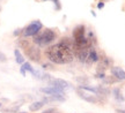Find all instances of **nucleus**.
Wrapping results in <instances>:
<instances>
[{"label": "nucleus", "mask_w": 125, "mask_h": 113, "mask_svg": "<svg viewBox=\"0 0 125 113\" xmlns=\"http://www.w3.org/2000/svg\"><path fill=\"white\" fill-rule=\"evenodd\" d=\"M46 55L49 58L50 61H52L54 63H68L73 60V54L71 52V49L67 47L66 45H64L62 43H58L56 45L51 46L48 52Z\"/></svg>", "instance_id": "1"}, {"label": "nucleus", "mask_w": 125, "mask_h": 113, "mask_svg": "<svg viewBox=\"0 0 125 113\" xmlns=\"http://www.w3.org/2000/svg\"><path fill=\"white\" fill-rule=\"evenodd\" d=\"M54 38H56L54 31L50 30V29H46V30H44L43 32L35 35L34 42L40 46H46V45H49V44H51V43L54 41Z\"/></svg>", "instance_id": "2"}, {"label": "nucleus", "mask_w": 125, "mask_h": 113, "mask_svg": "<svg viewBox=\"0 0 125 113\" xmlns=\"http://www.w3.org/2000/svg\"><path fill=\"white\" fill-rule=\"evenodd\" d=\"M42 92H44L46 95L53 97L56 100H65V97H64V90L59 89V88H56V87H46V88H42L41 89Z\"/></svg>", "instance_id": "3"}, {"label": "nucleus", "mask_w": 125, "mask_h": 113, "mask_svg": "<svg viewBox=\"0 0 125 113\" xmlns=\"http://www.w3.org/2000/svg\"><path fill=\"white\" fill-rule=\"evenodd\" d=\"M41 29H42V23L40 21H34L32 23H30L23 31L24 36H35L38 34Z\"/></svg>", "instance_id": "4"}, {"label": "nucleus", "mask_w": 125, "mask_h": 113, "mask_svg": "<svg viewBox=\"0 0 125 113\" xmlns=\"http://www.w3.org/2000/svg\"><path fill=\"white\" fill-rule=\"evenodd\" d=\"M50 84L52 87L59 88V89H62V90L68 89V88L71 87V84H70L68 82L65 81V80H62V78H53V80H50Z\"/></svg>", "instance_id": "5"}, {"label": "nucleus", "mask_w": 125, "mask_h": 113, "mask_svg": "<svg viewBox=\"0 0 125 113\" xmlns=\"http://www.w3.org/2000/svg\"><path fill=\"white\" fill-rule=\"evenodd\" d=\"M111 72H112V74H114V76L115 77H117L118 80H125V72L122 69V68H119V67H114L111 69Z\"/></svg>", "instance_id": "6"}, {"label": "nucleus", "mask_w": 125, "mask_h": 113, "mask_svg": "<svg viewBox=\"0 0 125 113\" xmlns=\"http://www.w3.org/2000/svg\"><path fill=\"white\" fill-rule=\"evenodd\" d=\"M98 61V55L96 53V51L94 49H89V53H88V57H87V62L88 63H93Z\"/></svg>", "instance_id": "7"}, {"label": "nucleus", "mask_w": 125, "mask_h": 113, "mask_svg": "<svg viewBox=\"0 0 125 113\" xmlns=\"http://www.w3.org/2000/svg\"><path fill=\"white\" fill-rule=\"evenodd\" d=\"M79 96H80L82 99H85L87 100V102H90V103H95L96 102V99L94 98L93 96H88V95H86L85 92H83V90H81V89H79Z\"/></svg>", "instance_id": "8"}, {"label": "nucleus", "mask_w": 125, "mask_h": 113, "mask_svg": "<svg viewBox=\"0 0 125 113\" xmlns=\"http://www.w3.org/2000/svg\"><path fill=\"white\" fill-rule=\"evenodd\" d=\"M43 105H44L43 102H34V103L29 106V110L32 111V112H36V111H38V110L42 109V107H43Z\"/></svg>", "instance_id": "9"}, {"label": "nucleus", "mask_w": 125, "mask_h": 113, "mask_svg": "<svg viewBox=\"0 0 125 113\" xmlns=\"http://www.w3.org/2000/svg\"><path fill=\"white\" fill-rule=\"evenodd\" d=\"M14 55H15V60H16L18 63H24V58H23V55L21 54V52L19 50L14 51Z\"/></svg>", "instance_id": "10"}, {"label": "nucleus", "mask_w": 125, "mask_h": 113, "mask_svg": "<svg viewBox=\"0 0 125 113\" xmlns=\"http://www.w3.org/2000/svg\"><path fill=\"white\" fill-rule=\"evenodd\" d=\"M22 68L24 69V70H28V72H30L31 74H34V69H32V67L30 66V63L29 62H24V63H22Z\"/></svg>", "instance_id": "11"}, {"label": "nucleus", "mask_w": 125, "mask_h": 113, "mask_svg": "<svg viewBox=\"0 0 125 113\" xmlns=\"http://www.w3.org/2000/svg\"><path fill=\"white\" fill-rule=\"evenodd\" d=\"M114 92H115V95H116V98H118L119 100H123V99H124V98L122 97V95L119 94V90H118V89H115V90H114Z\"/></svg>", "instance_id": "12"}, {"label": "nucleus", "mask_w": 125, "mask_h": 113, "mask_svg": "<svg viewBox=\"0 0 125 113\" xmlns=\"http://www.w3.org/2000/svg\"><path fill=\"white\" fill-rule=\"evenodd\" d=\"M103 7H104V2H103V1H100V2L97 4V8L98 9H102Z\"/></svg>", "instance_id": "13"}, {"label": "nucleus", "mask_w": 125, "mask_h": 113, "mask_svg": "<svg viewBox=\"0 0 125 113\" xmlns=\"http://www.w3.org/2000/svg\"><path fill=\"white\" fill-rule=\"evenodd\" d=\"M53 1H54V4H56V8L57 9L60 8V6H59V0H53Z\"/></svg>", "instance_id": "14"}, {"label": "nucleus", "mask_w": 125, "mask_h": 113, "mask_svg": "<svg viewBox=\"0 0 125 113\" xmlns=\"http://www.w3.org/2000/svg\"><path fill=\"white\" fill-rule=\"evenodd\" d=\"M54 112V109H50V110H46V111H44L43 113H53Z\"/></svg>", "instance_id": "15"}, {"label": "nucleus", "mask_w": 125, "mask_h": 113, "mask_svg": "<svg viewBox=\"0 0 125 113\" xmlns=\"http://www.w3.org/2000/svg\"><path fill=\"white\" fill-rule=\"evenodd\" d=\"M20 72H21V74H22L23 76H26V70H24L22 67H21V69H20Z\"/></svg>", "instance_id": "16"}, {"label": "nucleus", "mask_w": 125, "mask_h": 113, "mask_svg": "<svg viewBox=\"0 0 125 113\" xmlns=\"http://www.w3.org/2000/svg\"><path fill=\"white\" fill-rule=\"evenodd\" d=\"M0 60H1V61H4V60H6V57H5L4 54H1V53H0Z\"/></svg>", "instance_id": "17"}, {"label": "nucleus", "mask_w": 125, "mask_h": 113, "mask_svg": "<svg viewBox=\"0 0 125 113\" xmlns=\"http://www.w3.org/2000/svg\"><path fill=\"white\" fill-rule=\"evenodd\" d=\"M119 112H121V113H125V111H119Z\"/></svg>", "instance_id": "18"}, {"label": "nucleus", "mask_w": 125, "mask_h": 113, "mask_svg": "<svg viewBox=\"0 0 125 113\" xmlns=\"http://www.w3.org/2000/svg\"><path fill=\"white\" fill-rule=\"evenodd\" d=\"M21 113H26V112H21Z\"/></svg>", "instance_id": "19"}, {"label": "nucleus", "mask_w": 125, "mask_h": 113, "mask_svg": "<svg viewBox=\"0 0 125 113\" xmlns=\"http://www.w3.org/2000/svg\"><path fill=\"white\" fill-rule=\"evenodd\" d=\"M43 1H46V0H43Z\"/></svg>", "instance_id": "20"}]
</instances>
